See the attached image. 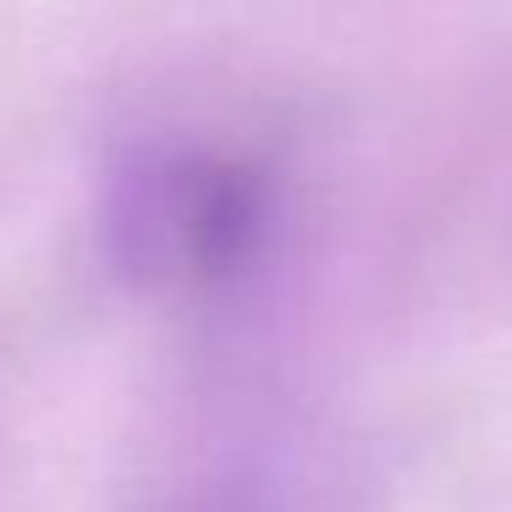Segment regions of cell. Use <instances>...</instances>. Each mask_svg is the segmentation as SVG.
Masks as SVG:
<instances>
[{
    "mask_svg": "<svg viewBox=\"0 0 512 512\" xmlns=\"http://www.w3.org/2000/svg\"><path fill=\"white\" fill-rule=\"evenodd\" d=\"M270 182L215 144L149 138L116 155L100 188V248L138 292H204L259 259Z\"/></svg>",
    "mask_w": 512,
    "mask_h": 512,
    "instance_id": "cell-1",
    "label": "cell"
}]
</instances>
